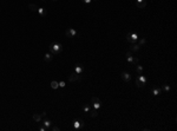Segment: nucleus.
Instances as JSON below:
<instances>
[{"label":"nucleus","instance_id":"obj_1","mask_svg":"<svg viewBox=\"0 0 177 131\" xmlns=\"http://www.w3.org/2000/svg\"><path fill=\"white\" fill-rule=\"evenodd\" d=\"M50 52L53 54V56H57V54H59V53H62L63 52V50H64V47H63V45L60 44V43H57V41H54V43H52L51 45H50Z\"/></svg>","mask_w":177,"mask_h":131},{"label":"nucleus","instance_id":"obj_2","mask_svg":"<svg viewBox=\"0 0 177 131\" xmlns=\"http://www.w3.org/2000/svg\"><path fill=\"white\" fill-rule=\"evenodd\" d=\"M84 125H85V123H84V121H83L81 118H76V119H73V128H74L76 130H83Z\"/></svg>","mask_w":177,"mask_h":131},{"label":"nucleus","instance_id":"obj_3","mask_svg":"<svg viewBox=\"0 0 177 131\" xmlns=\"http://www.w3.org/2000/svg\"><path fill=\"white\" fill-rule=\"evenodd\" d=\"M126 40H128L130 44H135V43L138 40V34L136 32H129L126 34Z\"/></svg>","mask_w":177,"mask_h":131},{"label":"nucleus","instance_id":"obj_4","mask_svg":"<svg viewBox=\"0 0 177 131\" xmlns=\"http://www.w3.org/2000/svg\"><path fill=\"white\" fill-rule=\"evenodd\" d=\"M126 58H128V62H129V63H131V64H136V65L138 64V58H134L131 51H128V52H126Z\"/></svg>","mask_w":177,"mask_h":131},{"label":"nucleus","instance_id":"obj_5","mask_svg":"<svg viewBox=\"0 0 177 131\" xmlns=\"http://www.w3.org/2000/svg\"><path fill=\"white\" fill-rule=\"evenodd\" d=\"M81 78H83V77H81V74H78V73L73 72L70 77H69V80L73 83V82H79V80H81Z\"/></svg>","mask_w":177,"mask_h":131},{"label":"nucleus","instance_id":"obj_6","mask_svg":"<svg viewBox=\"0 0 177 131\" xmlns=\"http://www.w3.org/2000/svg\"><path fill=\"white\" fill-rule=\"evenodd\" d=\"M74 72L78 73V74H83V72H84V66H83V64L77 63L76 66H74Z\"/></svg>","mask_w":177,"mask_h":131},{"label":"nucleus","instance_id":"obj_7","mask_svg":"<svg viewBox=\"0 0 177 131\" xmlns=\"http://www.w3.org/2000/svg\"><path fill=\"white\" fill-rule=\"evenodd\" d=\"M120 76H122V79H123L124 82H126V83H129V82L131 80V76H130V73L126 72V71H123V72L120 73Z\"/></svg>","mask_w":177,"mask_h":131},{"label":"nucleus","instance_id":"obj_8","mask_svg":"<svg viewBox=\"0 0 177 131\" xmlns=\"http://www.w3.org/2000/svg\"><path fill=\"white\" fill-rule=\"evenodd\" d=\"M65 34H66V37H69V38H73V37H76V35H77V31H76L74 29L70 27V29H67V30H66Z\"/></svg>","mask_w":177,"mask_h":131},{"label":"nucleus","instance_id":"obj_9","mask_svg":"<svg viewBox=\"0 0 177 131\" xmlns=\"http://www.w3.org/2000/svg\"><path fill=\"white\" fill-rule=\"evenodd\" d=\"M161 92H162V89L161 87H152L151 89V95L152 96H158V95H161Z\"/></svg>","mask_w":177,"mask_h":131},{"label":"nucleus","instance_id":"obj_10","mask_svg":"<svg viewBox=\"0 0 177 131\" xmlns=\"http://www.w3.org/2000/svg\"><path fill=\"white\" fill-rule=\"evenodd\" d=\"M137 78H138V80L141 82V84L143 85V86H144V85L146 84V82H148V79H146L143 74H138V77H137Z\"/></svg>","mask_w":177,"mask_h":131},{"label":"nucleus","instance_id":"obj_11","mask_svg":"<svg viewBox=\"0 0 177 131\" xmlns=\"http://www.w3.org/2000/svg\"><path fill=\"white\" fill-rule=\"evenodd\" d=\"M139 49H141V46L136 45V44H131V46H130V51L131 52H137V51H139Z\"/></svg>","mask_w":177,"mask_h":131},{"label":"nucleus","instance_id":"obj_12","mask_svg":"<svg viewBox=\"0 0 177 131\" xmlns=\"http://www.w3.org/2000/svg\"><path fill=\"white\" fill-rule=\"evenodd\" d=\"M135 5H136V7H138V8H144V7L146 6V1H145V0H143L141 2L135 1Z\"/></svg>","mask_w":177,"mask_h":131},{"label":"nucleus","instance_id":"obj_13","mask_svg":"<svg viewBox=\"0 0 177 131\" xmlns=\"http://www.w3.org/2000/svg\"><path fill=\"white\" fill-rule=\"evenodd\" d=\"M37 12L39 13V15H40L41 18L46 17V12H45V10H44L43 7H38V11H37Z\"/></svg>","mask_w":177,"mask_h":131},{"label":"nucleus","instance_id":"obj_14","mask_svg":"<svg viewBox=\"0 0 177 131\" xmlns=\"http://www.w3.org/2000/svg\"><path fill=\"white\" fill-rule=\"evenodd\" d=\"M52 59H53V54H52V53H46V54H45V57H44V60H45V62H47V63H48V62H51Z\"/></svg>","mask_w":177,"mask_h":131},{"label":"nucleus","instance_id":"obj_15","mask_svg":"<svg viewBox=\"0 0 177 131\" xmlns=\"http://www.w3.org/2000/svg\"><path fill=\"white\" fill-rule=\"evenodd\" d=\"M43 125L47 129V130H50V128H51V125H52V123H51V121H48V119H45L44 122H43Z\"/></svg>","mask_w":177,"mask_h":131},{"label":"nucleus","instance_id":"obj_16","mask_svg":"<svg viewBox=\"0 0 177 131\" xmlns=\"http://www.w3.org/2000/svg\"><path fill=\"white\" fill-rule=\"evenodd\" d=\"M29 10H31L32 12H37L38 11V6L34 4H29Z\"/></svg>","mask_w":177,"mask_h":131},{"label":"nucleus","instance_id":"obj_17","mask_svg":"<svg viewBox=\"0 0 177 131\" xmlns=\"http://www.w3.org/2000/svg\"><path fill=\"white\" fill-rule=\"evenodd\" d=\"M33 121L37 122V123H40V121H41V115L34 113V115H33Z\"/></svg>","mask_w":177,"mask_h":131},{"label":"nucleus","instance_id":"obj_18","mask_svg":"<svg viewBox=\"0 0 177 131\" xmlns=\"http://www.w3.org/2000/svg\"><path fill=\"white\" fill-rule=\"evenodd\" d=\"M90 112H91V113H90V116H91L92 118H95V117H97V116H98V110H97V109H93L92 111L90 110Z\"/></svg>","mask_w":177,"mask_h":131},{"label":"nucleus","instance_id":"obj_19","mask_svg":"<svg viewBox=\"0 0 177 131\" xmlns=\"http://www.w3.org/2000/svg\"><path fill=\"white\" fill-rule=\"evenodd\" d=\"M51 87H52V89H54V90H57V89L59 87V84H58V82H56V80L51 82Z\"/></svg>","mask_w":177,"mask_h":131},{"label":"nucleus","instance_id":"obj_20","mask_svg":"<svg viewBox=\"0 0 177 131\" xmlns=\"http://www.w3.org/2000/svg\"><path fill=\"white\" fill-rule=\"evenodd\" d=\"M136 71H137V73H138V74H142V72H143V67H142L141 65H138V64H137V65H136Z\"/></svg>","mask_w":177,"mask_h":131},{"label":"nucleus","instance_id":"obj_21","mask_svg":"<svg viewBox=\"0 0 177 131\" xmlns=\"http://www.w3.org/2000/svg\"><path fill=\"white\" fill-rule=\"evenodd\" d=\"M91 103H100L102 104V100L98 98V97H92L91 98Z\"/></svg>","mask_w":177,"mask_h":131},{"label":"nucleus","instance_id":"obj_22","mask_svg":"<svg viewBox=\"0 0 177 131\" xmlns=\"http://www.w3.org/2000/svg\"><path fill=\"white\" fill-rule=\"evenodd\" d=\"M162 86H163V90H164L165 92H169V91H170V85H168V84H163Z\"/></svg>","mask_w":177,"mask_h":131},{"label":"nucleus","instance_id":"obj_23","mask_svg":"<svg viewBox=\"0 0 177 131\" xmlns=\"http://www.w3.org/2000/svg\"><path fill=\"white\" fill-rule=\"evenodd\" d=\"M81 109H83L85 112H90V110H91L89 105H83V106H81Z\"/></svg>","mask_w":177,"mask_h":131},{"label":"nucleus","instance_id":"obj_24","mask_svg":"<svg viewBox=\"0 0 177 131\" xmlns=\"http://www.w3.org/2000/svg\"><path fill=\"white\" fill-rule=\"evenodd\" d=\"M92 105H93V109H97V110H98L102 104H100V103H92Z\"/></svg>","mask_w":177,"mask_h":131},{"label":"nucleus","instance_id":"obj_25","mask_svg":"<svg viewBox=\"0 0 177 131\" xmlns=\"http://www.w3.org/2000/svg\"><path fill=\"white\" fill-rule=\"evenodd\" d=\"M50 130H52V131H60V128H58V126H51V128H50Z\"/></svg>","mask_w":177,"mask_h":131},{"label":"nucleus","instance_id":"obj_26","mask_svg":"<svg viewBox=\"0 0 177 131\" xmlns=\"http://www.w3.org/2000/svg\"><path fill=\"white\" fill-rule=\"evenodd\" d=\"M136 85H137V87H143V85L141 84V82L138 80V78H136Z\"/></svg>","mask_w":177,"mask_h":131},{"label":"nucleus","instance_id":"obj_27","mask_svg":"<svg viewBox=\"0 0 177 131\" xmlns=\"http://www.w3.org/2000/svg\"><path fill=\"white\" fill-rule=\"evenodd\" d=\"M145 43H146V39H145V38H142L141 40H139V45H144V44H145Z\"/></svg>","mask_w":177,"mask_h":131},{"label":"nucleus","instance_id":"obj_28","mask_svg":"<svg viewBox=\"0 0 177 131\" xmlns=\"http://www.w3.org/2000/svg\"><path fill=\"white\" fill-rule=\"evenodd\" d=\"M58 84H59V87H65V82L62 80V82H59Z\"/></svg>","mask_w":177,"mask_h":131},{"label":"nucleus","instance_id":"obj_29","mask_svg":"<svg viewBox=\"0 0 177 131\" xmlns=\"http://www.w3.org/2000/svg\"><path fill=\"white\" fill-rule=\"evenodd\" d=\"M92 1H97V0H83V2H85V4H90Z\"/></svg>","mask_w":177,"mask_h":131},{"label":"nucleus","instance_id":"obj_30","mask_svg":"<svg viewBox=\"0 0 177 131\" xmlns=\"http://www.w3.org/2000/svg\"><path fill=\"white\" fill-rule=\"evenodd\" d=\"M39 130H40V131H46V130H47V129H46V128H45L44 125H41V126L39 128Z\"/></svg>","mask_w":177,"mask_h":131},{"label":"nucleus","instance_id":"obj_31","mask_svg":"<svg viewBox=\"0 0 177 131\" xmlns=\"http://www.w3.org/2000/svg\"><path fill=\"white\" fill-rule=\"evenodd\" d=\"M45 116H46V112H45V111H44V112H43V113H41V117H45Z\"/></svg>","mask_w":177,"mask_h":131},{"label":"nucleus","instance_id":"obj_32","mask_svg":"<svg viewBox=\"0 0 177 131\" xmlns=\"http://www.w3.org/2000/svg\"><path fill=\"white\" fill-rule=\"evenodd\" d=\"M52 1H58V0H52Z\"/></svg>","mask_w":177,"mask_h":131},{"label":"nucleus","instance_id":"obj_33","mask_svg":"<svg viewBox=\"0 0 177 131\" xmlns=\"http://www.w3.org/2000/svg\"><path fill=\"white\" fill-rule=\"evenodd\" d=\"M43 1H45V0H43Z\"/></svg>","mask_w":177,"mask_h":131}]
</instances>
